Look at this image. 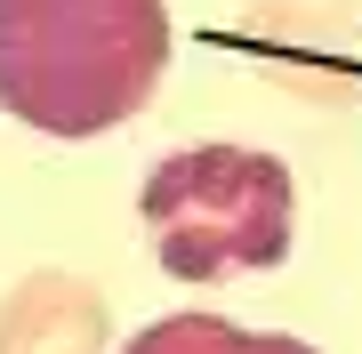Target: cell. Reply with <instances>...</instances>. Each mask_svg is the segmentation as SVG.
Wrapping results in <instances>:
<instances>
[{
    "mask_svg": "<svg viewBox=\"0 0 362 354\" xmlns=\"http://www.w3.org/2000/svg\"><path fill=\"white\" fill-rule=\"evenodd\" d=\"M169 0H0V113L40 137H105L169 81Z\"/></svg>",
    "mask_w": 362,
    "mask_h": 354,
    "instance_id": "6da1fadb",
    "label": "cell"
},
{
    "mask_svg": "<svg viewBox=\"0 0 362 354\" xmlns=\"http://www.w3.org/2000/svg\"><path fill=\"white\" fill-rule=\"evenodd\" d=\"M105 290L40 266L0 298V354H105Z\"/></svg>",
    "mask_w": 362,
    "mask_h": 354,
    "instance_id": "3957f363",
    "label": "cell"
},
{
    "mask_svg": "<svg viewBox=\"0 0 362 354\" xmlns=\"http://www.w3.org/2000/svg\"><path fill=\"white\" fill-rule=\"evenodd\" d=\"M145 234L169 282L266 274L298 249V177L258 145H185L161 153L137 185Z\"/></svg>",
    "mask_w": 362,
    "mask_h": 354,
    "instance_id": "7a4b0ae2",
    "label": "cell"
},
{
    "mask_svg": "<svg viewBox=\"0 0 362 354\" xmlns=\"http://www.w3.org/2000/svg\"><path fill=\"white\" fill-rule=\"evenodd\" d=\"M121 354H322L290 330H250V322H226V314H169V322H145Z\"/></svg>",
    "mask_w": 362,
    "mask_h": 354,
    "instance_id": "277c9868",
    "label": "cell"
}]
</instances>
